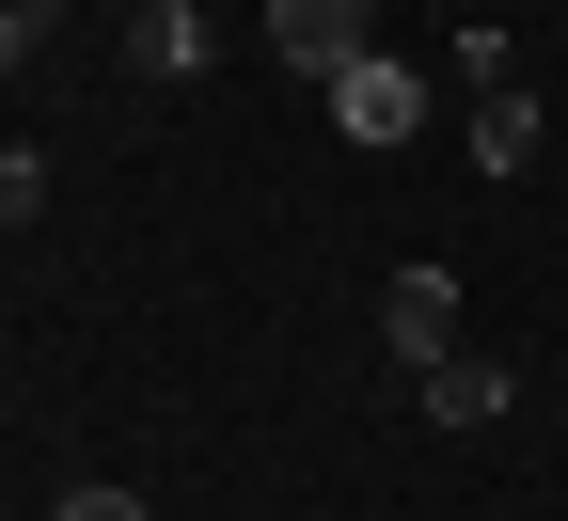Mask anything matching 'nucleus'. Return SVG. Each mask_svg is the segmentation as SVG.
<instances>
[{
	"instance_id": "f257e3e1",
	"label": "nucleus",
	"mask_w": 568,
	"mask_h": 521,
	"mask_svg": "<svg viewBox=\"0 0 568 521\" xmlns=\"http://www.w3.org/2000/svg\"><path fill=\"white\" fill-rule=\"evenodd\" d=\"M316 96H332V127L364 142V159H395V142H426V80H410L395 48H364V63H332Z\"/></svg>"
},
{
	"instance_id": "f03ea898",
	"label": "nucleus",
	"mask_w": 568,
	"mask_h": 521,
	"mask_svg": "<svg viewBox=\"0 0 568 521\" xmlns=\"http://www.w3.org/2000/svg\"><path fill=\"white\" fill-rule=\"evenodd\" d=\"M379 348L410 363V380L458 363V269H395V284H379Z\"/></svg>"
},
{
	"instance_id": "7ed1b4c3",
	"label": "nucleus",
	"mask_w": 568,
	"mask_h": 521,
	"mask_svg": "<svg viewBox=\"0 0 568 521\" xmlns=\"http://www.w3.org/2000/svg\"><path fill=\"white\" fill-rule=\"evenodd\" d=\"M410 411H426V427H506V411H521V380H506L489 348H458V363H426V380H410Z\"/></svg>"
},
{
	"instance_id": "20e7f679",
	"label": "nucleus",
	"mask_w": 568,
	"mask_h": 521,
	"mask_svg": "<svg viewBox=\"0 0 568 521\" xmlns=\"http://www.w3.org/2000/svg\"><path fill=\"white\" fill-rule=\"evenodd\" d=\"M268 48L301 80H332V63H364V0H268Z\"/></svg>"
},
{
	"instance_id": "39448f33",
	"label": "nucleus",
	"mask_w": 568,
	"mask_h": 521,
	"mask_svg": "<svg viewBox=\"0 0 568 521\" xmlns=\"http://www.w3.org/2000/svg\"><path fill=\"white\" fill-rule=\"evenodd\" d=\"M537 142H552V127H537L521 80H506V96H474V174H537Z\"/></svg>"
},
{
	"instance_id": "423d86ee",
	"label": "nucleus",
	"mask_w": 568,
	"mask_h": 521,
	"mask_svg": "<svg viewBox=\"0 0 568 521\" xmlns=\"http://www.w3.org/2000/svg\"><path fill=\"white\" fill-rule=\"evenodd\" d=\"M126 63H142V80H190V63H205V17H190V0H142V17H126Z\"/></svg>"
},
{
	"instance_id": "0eeeda50",
	"label": "nucleus",
	"mask_w": 568,
	"mask_h": 521,
	"mask_svg": "<svg viewBox=\"0 0 568 521\" xmlns=\"http://www.w3.org/2000/svg\"><path fill=\"white\" fill-rule=\"evenodd\" d=\"M32 206H48V159H32V142H0V238H17Z\"/></svg>"
},
{
	"instance_id": "6e6552de",
	"label": "nucleus",
	"mask_w": 568,
	"mask_h": 521,
	"mask_svg": "<svg viewBox=\"0 0 568 521\" xmlns=\"http://www.w3.org/2000/svg\"><path fill=\"white\" fill-rule=\"evenodd\" d=\"M48 521H159V505H142V490H111V474H80V490H63Z\"/></svg>"
},
{
	"instance_id": "1a4fd4ad",
	"label": "nucleus",
	"mask_w": 568,
	"mask_h": 521,
	"mask_svg": "<svg viewBox=\"0 0 568 521\" xmlns=\"http://www.w3.org/2000/svg\"><path fill=\"white\" fill-rule=\"evenodd\" d=\"M63 17V0H0V80H17V63H32V32Z\"/></svg>"
},
{
	"instance_id": "9d476101",
	"label": "nucleus",
	"mask_w": 568,
	"mask_h": 521,
	"mask_svg": "<svg viewBox=\"0 0 568 521\" xmlns=\"http://www.w3.org/2000/svg\"><path fill=\"white\" fill-rule=\"evenodd\" d=\"M126 17H142V0H126Z\"/></svg>"
}]
</instances>
